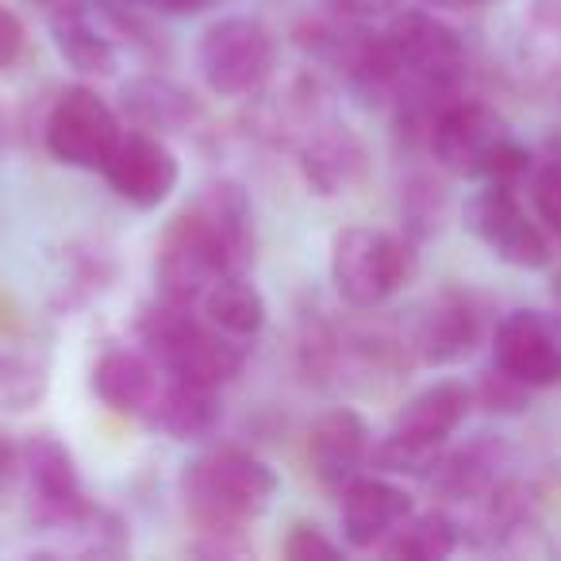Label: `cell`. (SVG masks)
Wrapping results in <instances>:
<instances>
[{
    "mask_svg": "<svg viewBox=\"0 0 561 561\" xmlns=\"http://www.w3.org/2000/svg\"><path fill=\"white\" fill-rule=\"evenodd\" d=\"M185 504L204 535H239L277 496V473L239 446H211L181 477Z\"/></svg>",
    "mask_w": 561,
    "mask_h": 561,
    "instance_id": "obj_1",
    "label": "cell"
},
{
    "mask_svg": "<svg viewBox=\"0 0 561 561\" xmlns=\"http://www.w3.org/2000/svg\"><path fill=\"white\" fill-rule=\"evenodd\" d=\"M139 339L165 374L193 377L216 389L231 385L247 366V343L219 335L204 316H193V305H178L165 297L142 308Z\"/></svg>",
    "mask_w": 561,
    "mask_h": 561,
    "instance_id": "obj_2",
    "label": "cell"
},
{
    "mask_svg": "<svg viewBox=\"0 0 561 561\" xmlns=\"http://www.w3.org/2000/svg\"><path fill=\"white\" fill-rule=\"evenodd\" d=\"M224 273H247V262L193 201L170 219L158 242V289L165 300L196 308Z\"/></svg>",
    "mask_w": 561,
    "mask_h": 561,
    "instance_id": "obj_3",
    "label": "cell"
},
{
    "mask_svg": "<svg viewBox=\"0 0 561 561\" xmlns=\"http://www.w3.org/2000/svg\"><path fill=\"white\" fill-rule=\"evenodd\" d=\"M415 273V254L404 239L369 227H346L331 247V280L351 308H377L397 297Z\"/></svg>",
    "mask_w": 561,
    "mask_h": 561,
    "instance_id": "obj_4",
    "label": "cell"
},
{
    "mask_svg": "<svg viewBox=\"0 0 561 561\" xmlns=\"http://www.w3.org/2000/svg\"><path fill=\"white\" fill-rule=\"evenodd\" d=\"M277 62L273 35L250 16H224L204 27L196 43V70L219 96H250L262 89Z\"/></svg>",
    "mask_w": 561,
    "mask_h": 561,
    "instance_id": "obj_5",
    "label": "cell"
},
{
    "mask_svg": "<svg viewBox=\"0 0 561 561\" xmlns=\"http://www.w3.org/2000/svg\"><path fill=\"white\" fill-rule=\"evenodd\" d=\"M124 135V124L119 116L108 108L96 89L89 85H73L66 89L55 101L47 116V150L58 158L62 165H73V170H101L108 162L112 147Z\"/></svg>",
    "mask_w": 561,
    "mask_h": 561,
    "instance_id": "obj_6",
    "label": "cell"
},
{
    "mask_svg": "<svg viewBox=\"0 0 561 561\" xmlns=\"http://www.w3.org/2000/svg\"><path fill=\"white\" fill-rule=\"evenodd\" d=\"M466 219H469V231L500 262L515 265V270H542V265H550L553 257L550 234L515 201L512 185H489L484 193H477L466 208Z\"/></svg>",
    "mask_w": 561,
    "mask_h": 561,
    "instance_id": "obj_7",
    "label": "cell"
},
{
    "mask_svg": "<svg viewBox=\"0 0 561 561\" xmlns=\"http://www.w3.org/2000/svg\"><path fill=\"white\" fill-rule=\"evenodd\" d=\"M101 173L112 185V193L139 211H150V208H158V204H165L181 181L178 154L165 147L162 135L147 131V127H131V131L124 127V135H119V142L112 147Z\"/></svg>",
    "mask_w": 561,
    "mask_h": 561,
    "instance_id": "obj_8",
    "label": "cell"
},
{
    "mask_svg": "<svg viewBox=\"0 0 561 561\" xmlns=\"http://www.w3.org/2000/svg\"><path fill=\"white\" fill-rule=\"evenodd\" d=\"M20 469L27 477V492L39 523H47L50 530H73L93 504L81 492V473L73 454L66 450L58 438L39 435L20 450Z\"/></svg>",
    "mask_w": 561,
    "mask_h": 561,
    "instance_id": "obj_9",
    "label": "cell"
},
{
    "mask_svg": "<svg viewBox=\"0 0 561 561\" xmlns=\"http://www.w3.org/2000/svg\"><path fill=\"white\" fill-rule=\"evenodd\" d=\"M507 139H512V131H507L504 119L489 104H477V101H454L435 119V127L427 135L431 154H435V162L443 170L458 173V178H481V181L492 154Z\"/></svg>",
    "mask_w": 561,
    "mask_h": 561,
    "instance_id": "obj_10",
    "label": "cell"
},
{
    "mask_svg": "<svg viewBox=\"0 0 561 561\" xmlns=\"http://www.w3.org/2000/svg\"><path fill=\"white\" fill-rule=\"evenodd\" d=\"M492 354H496V366L527 381L530 389L561 385V323L553 316L530 312V308L504 316L492 339Z\"/></svg>",
    "mask_w": 561,
    "mask_h": 561,
    "instance_id": "obj_11",
    "label": "cell"
},
{
    "mask_svg": "<svg viewBox=\"0 0 561 561\" xmlns=\"http://www.w3.org/2000/svg\"><path fill=\"white\" fill-rule=\"evenodd\" d=\"M477 335H481V316L469 305V297H461L454 289L423 300L412 312V323H408L412 351L427 366H454V362L469 358L477 346Z\"/></svg>",
    "mask_w": 561,
    "mask_h": 561,
    "instance_id": "obj_12",
    "label": "cell"
},
{
    "mask_svg": "<svg viewBox=\"0 0 561 561\" xmlns=\"http://www.w3.org/2000/svg\"><path fill=\"white\" fill-rule=\"evenodd\" d=\"M369 427L354 408H335L320 415L308 431V461L320 484L343 492L354 477H362L369 461Z\"/></svg>",
    "mask_w": 561,
    "mask_h": 561,
    "instance_id": "obj_13",
    "label": "cell"
},
{
    "mask_svg": "<svg viewBox=\"0 0 561 561\" xmlns=\"http://www.w3.org/2000/svg\"><path fill=\"white\" fill-rule=\"evenodd\" d=\"M415 507L400 484L381 481V477H354L343 489V535L354 550H374L381 546L392 530L400 527V519H408Z\"/></svg>",
    "mask_w": 561,
    "mask_h": 561,
    "instance_id": "obj_14",
    "label": "cell"
},
{
    "mask_svg": "<svg viewBox=\"0 0 561 561\" xmlns=\"http://www.w3.org/2000/svg\"><path fill=\"white\" fill-rule=\"evenodd\" d=\"M469 408H473V389L458 381L431 385V389L415 392L392 420L389 435L400 438L408 446H420L427 454H438L446 446V438L466 423Z\"/></svg>",
    "mask_w": 561,
    "mask_h": 561,
    "instance_id": "obj_15",
    "label": "cell"
},
{
    "mask_svg": "<svg viewBox=\"0 0 561 561\" xmlns=\"http://www.w3.org/2000/svg\"><path fill=\"white\" fill-rule=\"evenodd\" d=\"M165 369L147 351H108L93 366V392L112 412L147 420L154 415L158 392H162Z\"/></svg>",
    "mask_w": 561,
    "mask_h": 561,
    "instance_id": "obj_16",
    "label": "cell"
},
{
    "mask_svg": "<svg viewBox=\"0 0 561 561\" xmlns=\"http://www.w3.org/2000/svg\"><path fill=\"white\" fill-rule=\"evenodd\" d=\"M219 420H224V404H219L216 385L165 374L154 415H150L158 431H165L178 443H204L219 431Z\"/></svg>",
    "mask_w": 561,
    "mask_h": 561,
    "instance_id": "obj_17",
    "label": "cell"
},
{
    "mask_svg": "<svg viewBox=\"0 0 561 561\" xmlns=\"http://www.w3.org/2000/svg\"><path fill=\"white\" fill-rule=\"evenodd\" d=\"M201 316L234 343H250L265 328V300L247 280V273H224L201 297Z\"/></svg>",
    "mask_w": 561,
    "mask_h": 561,
    "instance_id": "obj_18",
    "label": "cell"
},
{
    "mask_svg": "<svg viewBox=\"0 0 561 561\" xmlns=\"http://www.w3.org/2000/svg\"><path fill=\"white\" fill-rule=\"evenodd\" d=\"M124 112L135 119L139 127L147 131H185L201 108L196 101L178 89L173 81H162V78H139L124 89Z\"/></svg>",
    "mask_w": 561,
    "mask_h": 561,
    "instance_id": "obj_19",
    "label": "cell"
},
{
    "mask_svg": "<svg viewBox=\"0 0 561 561\" xmlns=\"http://www.w3.org/2000/svg\"><path fill=\"white\" fill-rule=\"evenodd\" d=\"M50 35H55V47H58V55H62V62L73 66L78 73H93V78L116 73V50H112V43L89 24L81 4L78 9L55 12V16H50Z\"/></svg>",
    "mask_w": 561,
    "mask_h": 561,
    "instance_id": "obj_20",
    "label": "cell"
},
{
    "mask_svg": "<svg viewBox=\"0 0 561 561\" xmlns=\"http://www.w3.org/2000/svg\"><path fill=\"white\" fill-rule=\"evenodd\" d=\"M362 170V147L346 127H328L305 147V178L323 196H335Z\"/></svg>",
    "mask_w": 561,
    "mask_h": 561,
    "instance_id": "obj_21",
    "label": "cell"
},
{
    "mask_svg": "<svg viewBox=\"0 0 561 561\" xmlns=\"http://www.w3.org/2000/svg\"><path fill=\"white\" fill-rule=\"evenodd\" d=\"M454 546H458V527L443 512H412L381 542V553L397 561H438L450 558Z\"/></svg>",
    "mask_w": 561,
    "mask_h": 561,
    "instance_id": "obj_22",
    "label": "cell"
},
{
    "mask_svg": "<svg viewBox=\"0 0 561 561\" xmlns=\"http://www.w3.org/2000/svg\"><path fill=\"white\" fill-rule=\"evenodd\" d=\"M47 389V374L24 354H0V408L24 412Z\"/></svg>",
    "mask_w": 561,
    "mask_h": 561,
    "instance_id": "obj_23",
    "label": "cell"
},
{
    "mask_svg": "<svg viewBox=\"0 0 561 561\" xmlns=\"http://www.w3.org/2000/svg\"><path fill=\"white\" fill-rule=\"evenodd\" d=\"M473 400L496 415H519L530 400V385L519 381L515 374H507L504 366H492V369H484L481 381H477Z\"/></svg>",
    "mask_w": 561,
    "mask_h": 561,
    "instance_id": "obj_24",
    "label": "cell"
},
{
    "mask_svg": "<svg viewBox=\"0 0 561 561\" xmlns=\"http://www.w3.org/2000/svg\"><path fill=\"white\" fill-rule=\"evenodd\" d=\"M530 196H535V211L546 224V234L561 242V158H550L530 181Z\"/></svg>",
    "mask_w": 561,
    "mask_h": 561,
    "instance_id": "obj_25",
    "label": "cell"
},
{
    "mask_svg": "<svg viewBox=\"0 0 561 561\" xmlns=\"http://www.w3.org/2000/svg\"><path fill=\"white\" fill-rule=\"evenodd\" d=\"M285 558L289 561H331L339 558V546L331 542L323 530L316 527H297L285 542Z\"/></svg>",
    "mask_w": 561,
    "mask_h": 561,
    "instance_id": "obj_26",
    "label": "cell"
},
{
    "mask_svg": "<svg viewBox=\"0 0 561 561\" xmlns=\"http://www.w3.org/2000/svg\"><path fill=\"white\" fill-rule=\"evenodd\" d=\"M24 55V24L16 12L0 9V73H9Z\"/></svg>",
    "mask_w": 561,
    "mask_h": 561,
    "instance_id": "obj_27",
    "label": "cell"
},
{
    "mask_svg": "<svg viewBox=\"0 0 561 561\" xmlns=\"http://www.w3.org/2000/svg\"><path fill=\"white\" fill-rule=\"evenodd\" d=\"M328 9H335L346 20H374V16H389L400 9V0H323Z\"/></svg>",
    "mask_w": 561,
    "mask_h": 561,
    "instance_id": "obj_28",
    "label": "cell"
},
{
    "mask_svg": "<svg viewBox=\"0 0 561 561\" xmlns=\"http://www.w3.org/2000/svg\"><path fill=\"white\" fill-rule=\"evenodd\" d=\"M135 4H147V9L162 12V16H188L204 4V0H135Z\"/></svg>",
    "mask_w": 561,
    "mask_h": 561,
    "instance_id": "obj_29",
    "label": "cell"
},
{
    "mask_svg": "<svg viewBox=\"0 0 561 561\" xmlns=\"http://www.w3.org/2000/svg\"><path fill=\"white\" fill-rule=\"evenodd\" d=\"M423 4L443 12H477V9H489L492 0H423Z\"/></svg>",
    "mask_w": 561,
    "mask_h": 561,
    "instance_id": "obj_30",
    "label": "cell"
},
{
    "mask_svg": "<svg viewBox=\"0 0 561 561\" xmlns=\"http://www.w3.org/2000/svg\"><path fill=\"white\" fill-rule=\"evenodd\" d=\"M12 469H16V450H12V446L4 443V438H0V484L9 481Z\"/></svg>",
    "mask_w": 561,
    "mask_h": 561,
    "instance_id": "obj_31",
    "label": "cell"
},
{
    "mask_svg": "<svg viewBox=\"0 0 561 561\" xmlns=\"http://www.w3.org/2000/svg\"><path fill=\"white\" fill-rule=\"evenodd\" d=\"M39 4H43V9H47V12H50V16H55V12H66V9H78L81 0H39Z\"/></svg>",
    "mask_w": 561,
    "mask_h": 561,
    "instance_id": "obj_32",
    "label": "cell"
},
{
    "mask_svg": "<svg viewBox=\"0 0 561 561\" xmlns=\"http://www.w3.org/2000/svg\"><path fill=\"white\" fill-rule=\"evenodd\" d=\"M550 300H553V320L561 323V273L553 277V289H550Z\"/></svg>",
    "mask_w": 561,
    "mask_h": 561,
    "instance_id": "obj_33",
    "label": "cell"
},
{
    "mask_svg": "<svg viewBox=\"0 0 561 561\" xmlns=\"http://www.w3.org/2000/svg\"><path fill=\"white\" fill-rule=\"evenodd\" d=\"M0 147H4V116H0Z\"/></svg>",
    "mask_w": 561,
    "mask_h": 561,
    "instance_id": "obj_34",
    "label": "cell"
}]
</instances>
